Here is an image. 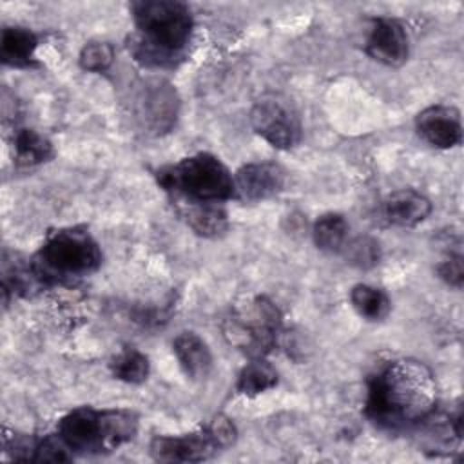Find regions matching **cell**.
<instances>
[{"mask_svg":"<svg viewBox=\"0 0 464 464\" xmlns=\"http://www.w3.org/2000/svg\"><path fill=\"white\" fill-rule=\"evenodd\" d=\"M111 373L114 379L123 381L127 384H141L149 377V359L145 353L132 346L121 348L109 362Z\"/></svg>","mask_w":464,"mask_h":464,"instance_id":"d6986e66","label":"cell"},{"mask_svg":"<svg viewBox=\"0 0 464 464\" xmlns=\"http://www.w3.org/2000/svg\"><path fill=\"white\" fill-rule=\"evenodd\" d=\"M419 136L435 149H453L462 141L460 112L453 105H431L415 118Z\"/></svg>","mask_w":464,"mask_h":464,"instance_id":"9c48e42d","label":"cell"},{"mask_svg":"<svg viewBox=\"0 0 464 464\" xmlns=\"http://www.w3.org/2000/svg\"><path fill=\"white\" fill-rule=\"evenodd\" d=\"M276 384H277L276 368L270 362H266L263 357H256L239 372L236 388L239 393L254 397L274 388Z\"/></svg>","mask_w":464,"mask_h":464,"instance_id":"ffe728a7","label":"cell"},{"mask_svg":"<svg viewBox=\"0 0 464 464\" xmlns=\"http://www.w3.org/2000/svg\"><path fill=\"white\" fill-rule=\"evenodd\" d=\"M138 36L130 51L145 65H174L190 40L194 20L190 9L178 0H138L130 4Z\"/></svg>","mask_w":464,"mask_h":464,"instance_id":"7a4b0ae2","label":"cell"},{"mask_svg":"<svg viewBox=\"0 0 464 464\" xmlns=\"http://www.w3.org/2000/svg\"><path fill=\"white\" fill-rule=\"evenodd\" d=\"M80 67L89 72L107 71L114 62V47L103 40L87 42L80 51Z\"/></svg>","mask_w":464,"mask_h":464,"instance_id":"7402d4cb","label":"cell"},{"mask_svg":"<svg viewBox=\"0 0 464 464\" xmlns=\"http://www.w3.org/2000/svg\"><path fill=\"white\" fill-rule=\"evenodd\" d=\"M314 243L323 252H339L346 239V221L341 214H323L312 228Z\"/></svg>","mask_w":464,"mask_h":464,"instance_id":"44dd1931","label":"cell"},{"mask_svg":"<svg viewBox=\"0 0 464 464\" xmlns=\"http://www.w3.org/2000/svg\"><path fill=\"white\" fill-rule=\"evenodd\" d=\"M250 125L276 149H292L301 140V120L294 105L277 94L257 100L250 111Z\"/></svg>","mask_w":464,"mask_h":464,"instance_id":"ba28073f","label":"cell"},{"mask_svg":"<svg viewBox=\"0 0 464 464\" xmlns=\"http://www.w3.org/2000/svg\"><path fill=\"white\" fill-rule=\"evenodd\" d=\"M38 38L25 27H5L0 36V58L13 67H29L33 63Z\"/></svg>","mask_w":464,"mask_h":464,"instance_id":"2e32d148","label":"cell"},{"mask_svg":"<svg viewBox=\"0 0 464 464\" xmlns=\"http://www.w3.org/2000/svg\"><path fill=\"white\" fill-rule=\"evenodd\" d=\"M346 259L359 268H370L379 263V245L370 237H357L346 246Z\"/></svg>","mask_w":464,"mask_h":464,"instance_id":"603a6c76","label":"cell"},{"mask_svg":"<svg viewBox=\"0 0 464 464\" xmlns=\"http://www.w3.org/2000/svg\"><path fill=\"white\" fill-rule=\"evenodd\" d=\"M176 92L167 83L147 85L141 96V116L152 130L161 132L172 127L176 120Z\"/></svg>","mask_w":464,"mask_h":464,"instance_id":"4fadbf2b","label":"cell"},{"mask_svg":"<svg viewBox=\"0 0 464 464\" xmlns=\"http://www.w3.org/2000/svg\"><path fill=\"white\" fill-rule=\"evenodd\" d=\"M13 150L18 165L34 167L53 158L51 141L34 129H18L13 136Z\"/></svg>","mask_w":464,"mask_h":464,"instance_id":"e0dca14e","label":"cell"},{"mask_svg":"<svg viewBox=\"0 0 464 464\" xmlns=\"http://www.w3.org/2000/svg\"><path fill=\"white\" fill-rule=\"evenodd\" d=\"M181 216L196 234L203 237H218L227 230L228 219L221 203L190 199H181Z\"/></svg>","mask_w":464,"mask_h":464,"instance_id":"9a60e30c","label":"cell"},{"mask_svg":"<svg viewBox=\"0 0 464 464\" xmlns=\"http://www.w3.org/2000/svg\"><path fill=\"white\" fill-rule=\"evenodd\" d=\"M236 194L246 201H259L276 196L285 187V172L270 161L243 165L234 176Z\"/></svg>","mask_w":464,"mask_h":464,"instance_id":"8fae6325","label":"cell"},{"mask_svg":"<svg viewBox=\"0 0 464 464\" xmlns=\"http://www.w3.org/2000/svg\"><path fill=\"white\" fill-rule=\"evenodd\" d=\"M102 252L92 236L80 228L53 232L40 246L33 272L45 281L83 277L98 270Z\"/></svg>","mask_w":464,"mask_h":464,"instance_id":"5b68a950","label":"cell"},{"mask_svg":"<svg viewBox=\"0 0 464 464\" xmlns=\"http://www.w3.org/2000/svg\"><path fill=\"white\" fill-rule=\"evenodd\" d=\"M437 274L439 277L448 283L450 286L460 288L462 281H464V266H462V254H450V257H446L439 266H437Z\"/></svg>","mask_w":464,"mask_h":464,"instance_id":"cb8c5ba5","label":"cell"},{"mask_svg":"<svg viewBox=\"0 0 464 464\" xmlns=\"http://www.w3.org/2000/svg\"><path fill=\"white\" fill-rule=\"evenodd\" d=\"M223 332L227 341L248 357H265L281 332V312L266 297H254L225 319Z\"/></svg>","mask_w":464,"mask_h":464,"instance_id":"8992f818","label":"cell"},{"mask_svg":"<svg viewBox=\"0 0 464 464\" xmlns=\"http://www.w3.org/2000/svg\"><path fill=\"white\" fill-rule=\"evenodd\" d=\"M437 404L433 372L419 359L386 362L368 381L366 413L379 426L399 430L426 420Z\"/></svg>","mask_w":464,"mask_h":464,"instance_id":"6da1fadb","label":"cell"},{"mask_svg":"<svg viewBox=\"0 0 464 464\" xmlns=\"http://www.w3.org/2000/svg\"><path fill=\"white\" fill-rule=\"evenodd\" d=\"M172 348L181 370L188 379L198 381L208 375L212 368V353L199 335L194 332H181L172 341Z\"/></svg>","mask_w":464,"mask_h":464,"instance_id":"5bb4252c","label":"cell"},{"mask_svg":"<svg viewBox=\"0 0 464 464\" xmlns=\"http://www.w3.org/2000/svg\"><path fill=\"white\" fill-rule=\"evenodd\" d=\"M350 303L353 310L366 321H382L392 308L388 295L372 285H355L350 290Z\"/></svg>","mask_w":464,"mask_h":464,"instance_id":"ac0fdd59","label":"cell"},{"mask_svg":"<svg viewBox=\"0 0 464 464\" xmlns=\"http://www.w3.org/2000/svg\"><path fill=\"white\" fill-rule=\"evenodd\" d=\"M158 181L165 190L190 201L221 203L236 194L234 176L219 158L208 152L183 158L176 165L161 169Z\"/></svg>","mask_w":464,"mask_h":464,"instance_id":"277c9868","label":"cell"},{"mask_svg":"<svg viewBox=\"0 0 464 464\" xmlns=\"http://www.w3.org/2000/svg\"><path fill=\"white\" fill-rule=\"evenodd\" d=\"M138 431V419L129 410L74 408L65 413L56 435L72 453H109L129 442Z\"/></svg>","mask_w":464,"mask_h":464,"instance_id":"3957f363","label":"cell"},{"mask_svg":"<svg viewBox=\"0 0 464 464\" xmlns=\"http://www.w3.org/2000/svg\"><path fill=\"white\" fill-rule=\"evenodd\" d=\"M236 428L230 419L218 415L205 428L183 435H158L150 442V455L160 462H201L230 446Z\"/></svg>","mask_w":464,"mask_h":464,"instance_id":"52a82bcc","label":"cell"},{"mask_svg":"<svg viewBox=\"0 0 464 464\" xmlns=\"http://www.w3.org/2000/svg\"><path fill=\"white\" fill-rule=\"evenodd\" d=\"M408 34L397 20L381 16L372 22L366 38V53L372 60L399 67L408 60Z\"/></svg>","mask_w":464,"mask_h":464,"instance_id":"30bf717a","label":"cell"},{"mask_svg":"<svg viewBox=\"0 0 464 464\" xmlns=\"http://www.w3.org/2000/svg\"><path fill=\"white\" fill-rule=\"evenodd\" d=\"M382 212L388 223L411 228L430 216L431 201L415 188H399L384 199Z\"/></svg>","mask_w":464,"mask_h":464,"instance_id":"7c38bea8","label":"cell"}]
</instances>
